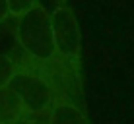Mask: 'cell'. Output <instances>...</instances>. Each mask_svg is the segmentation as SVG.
Returning <instances> with one entry per match:
<instances>
[{
	"mask_svg": "<svg viewBox=\"0 0 134 124\" xmlns=\"http://www.w3.org/2000/svg\"><path fill=\"white\" fill-rule=\"evenodd\" d=\"M53 21L57 68L60 72L68 97L82 105L84 80H82V31L74 10L68 4H57L51 12Z\"/></svg>",
	"mask_w": 134,
	"mask_h": 124,
	"instance_id": "6da1fadb",
	"label": "cell"
},
{
	"mask_svg": "<svg viewBox=\"0 0 134 124\" xmlns=\"http://www.w3.org/2000/svg\"><path fill=\"white\" fill-rule=\"evenodd\" d=\"M16 60L18 68L10 81V87L16 91V95L31 114H45L60 95H66L60 74L54 68L33 64L24 56Z\"/></svg>",
	"mask_w": 134,
	"mask_h": 124,
	"instance_id": "7a4b0ae2",
	"label": "cell"
},
{
	"mask_svg": "<svg viewBox=\"0 0 134 124\" xmlns=\"http://www.w3.org/2000/svg\"><path fill=\"white\" fill-rule=\"evenodd\" d=\"M12 31H14V39H16L18 47L21 50V56L25 60L39 64V66L54 68L58 72L57 52H54V37H53V21H51L49 10L43 4L39 2L27 14L14 20Z\"/></svg>",
	"mask_w": 134,
	"mask_h": 124,
	"instance_id": "3957f363",
	"label": "cell"
},
{
	"mask_svg": "<svg viewBox=\"0 0 134 124\" xmlns=\"http://www.w3.org/2000/svg\"><path fill=\"white\" fill-rule=\"evenodd\" d=\"M43 118L45 124H91L84 107L68 95H60L43 114Z\"/></svg>",
	"mask_w": 134,
	"mask_h": 124,
	"instance_id": "277c9868",
	"label": "cell"
},
{
	"mask_svg": "<svg viewBox=\"0 0 134 124\" xmlns=\"http://www.w3.org/2000/svg\"><path fill=\"white\" fill-rule=\"evenodd\" d=\"M27 114H31V113L25 109V105L16 95V91L10 85L2 87L0 89V124L16 120V118H21V116H27Z\"/></svg>",
	"mask_w": 134,
	"mask_h": 124,
	"instance_id": "5b68a950",
	"label": "cell"
},
{
	"mask_svg": "<svg viewBox=\"0 0 134 124\" xmlns=\"http://www.w3.org/2000/svg\"><path fill=\"white\" fill-rule=\"evenodd\" d=\"M18 68V60L10 54H2L0 52V89L6 85H10L14 74Z\"/></svg>",
	"mask_w": 134,
	"mask_h": 124,
	"instance_id": "8992f818",
	"label": "cell"
},
{
	"mask_svg": "<svg viewBox=\"0 0 134 124\" xmlns=\"http://www.w3.org/2000/svg\"><path fill=\"white\" fill-rule=\"evenodd\" d=\"M39 0H8V10H10V20H18L24 14H27L31 8H35Z\"/></svg>",
	"mask_w": 134,
	"mask_h": 124,
	"instance_id": "52a82bcc",
	"label": "cell"
},
{
	"mask_svg": "<svg viewBox=\"0 0 134 124\" xmlns=\"http://www.w3.org/2000/svg\"><path fill=\"white\" fill-rule=\"evenodd\" d=\"M2 124H45V118L43 114H27V116L16 118V120H10V122H2Z\"/></svg>",
	"mask_w": 134,
	"mask_h": 124,
	"instance_id": "ba28073f",
	"label": "cell"
},
{
	"mask_svg": "<svg viewBox=\"0 0 134 124\" xmlns=\"http://www.w3.org/2000/svg\"><path fill=\"white\" fill-rule=\"evenodd\" d=\"M10 20V10H8V0H0V25Z\"/></svg>",
	"mask_w": 134,
	"mask_h": 124,
	"instance_id": "9c48e42d",
	"label": "cell"
},
{
	"mask_svg": "<svg viewBox=\"0 0 134 124\" xmlns=\"http://www.w3.org/2000/svg\"><path fill=\"white\" fill-rule=\"evenodd\" d=\"M57 4H66V0H54Z\"/></svg>",
	"mask_w": 134,
	"mask_h": 124,
	"instance_id": "30bf717a",
	"label": "cell"
}]
</instances>
